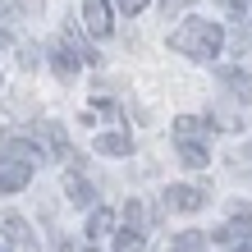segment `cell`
Returning <instances> with one entry per match:
<instances>
[{
  "label": "cell",
  "instance_id": "1",
  "mask_svg": "<svg viewBox=\"0 0 252 252\" xmlns=\"http://www.w3.org/2000/svg\"><path fill=\"white\" fill-rule=\"evenodd\" d=\"M170 46L179 55H188V60H216L220 46H225V28L211 19H184L170 32Z\"/></svg>",
  "mask_w": 252,
  "mask_h": 252
},
{
  "label": "cell",
  "instance_id": "2",
  "mask_svg": "<svg viewBox=\"0 0 252 252\" xmlns=\"http://www.w3.org/2000/svg\"><path fill=\"white\" fill-rule=\"evenodd\" d=\"M216 243L220 248H243V252H252V211H248L243 202L234 206V216L216 229Z\"/></svg>",
  "mask_w": 252,
  "mask_h": 252
},
{
  "label": "cell",
  "instance_id": "3",
  "mask_svg": "<svg viewBox=\"0 0 252 252\" xmlns=\"http://www.w3.org/2000/svg\"><path fill=\"white\" fill-rule=\"evenodd\" d=\"M202 206H206V188H192V184H170L165 188V211L192 216V211H202Z\"/></svg>",
  "mask_w": 252,
  "mask_h": 252
},
{
  "label": "cell",
  "instance_id": "4",
  "mask_svg": "<svg viewBox=\"0 0 252 252\" xmlns=\"http://www.w3.org/2000/svg\"><path fill=\"white\" fill-rule=\"evenodd\" d=\"M28 179H32V165L9 152H0V192H23Z\"/></svg>",
  "mask_w": 252,
  "mask_h": 252
},
{
  "label": "cell",
  "instance_id": "5",
  "mask_svg": "<svg viewBox=\"0 0 252 252\" xmlns=\"http://www.w3.org/2000/svg\"><path fill=\"white\" fill-rule=\"evenodd\" d=\"M83 23L92 37H110L115 32V14H110V0H83Z\"/></svg>",
  "mask_w": 252,
  "mask_h": 252
},
{
  "label": "cell",
  "instance_id": "6",
  "mask_svg": "<svg viewBox=\"0 0 252 252\" xmlns=\"http://www.w3.org/2000/svg\"><path fill=\"white\" fill-rule=\"evenodd\" d=\"M206 138H211V124L197 120V115H179L174 120V142L179 147H206Z\"/></svg>",
  "mask_w": 252,
  "mask_h": 252
},
{
  "label": "cell",
  "instance_id": "7",
  "mask_svg": "<svg viewBox=\"0 0 252 252\" xmlns=\"http://www.w3.org/2000/svg\"><path fill=\"white\" fill-rule=\"evenodd\" d=\"M64 192H69V202H73V206H92V202H96V188L87 184L78 170H69V179H64Z\"/></svg>",
  "mask_w": 252,
  "mask_h": 252
},
{
  "label": "cell",
  "instance_id": "8",
  "mask_svg": "<svg viewBox=\"0 0 252 252\" xmlns=\"http://www.w3.org/2000/svg\"><path fill=\"white\" fill-rule=\"evenodd\" d=\"M220 83H225V87H229V96H239L243 106L252 101V78H248L243 69H220Z\"/></svg>",
  "mask_w": 252,
  "mask_h": 252
},
{
  "label": "cell",
  "instance_id": "9",
  "mask_svg": "<svg viewBox=\"0 0 252 252\" xmlns=\"http://www.w3.org/2000/svg\"><path fill=\"white\" fill-rule=\"evenodd\" d=\"M51 69L60 73V78H69V73L78 69V55H73L69 41H55V46H51Z\"/></svg>",
  "mask_w": 252,
  "mask_h": 252
},
{
  "label": "cell",
  "instance_id": "10",
  "mask_svg": "<svg viewBox=\"0 0 252 252\" xmlns=\"http://www.w3.org/2000/svg\"><path fill=\"white\" fill-rule=\"evenodd\" d=\"M115 229V211H110V206H96V211L92 216H87V239H106V234Z\"/></svg>",
  "mask_w": 252,
  "mask_h": 252
},
{
  "label": "cell",
  "instance_id": "11",
  "mask_svg": "<svg viewBox=\"0 0 252 252\" xmlns=\"http://www.w3.org/2000/svg\"><path fill=\"white\" fill-rule=\"evenodd\" d=\"M165 252H206V234L202 229H184V234H174V239H170Z\"/></svg>",
  "mask_w": 252,
  "mask_h": 252
},
{
  "label": "cell",
  "instance_id": "12",
  "mask_svg": "<svg viewBox=\"0 0 252 252\" xmlns=\"http://www.w3.org/2000/svg\"><path fill=\"white\" fill-rule=\"evenodd\" d=\"M96 152L101 156H128L133 142H128V133H101V138H96Z\"/></svg>",
  "mask_w": 252,
  "mask_h": 252
},
{
  "label": "cell",
  "instance_id": "13",
  "mask_svg": "<svg viewBox=\"0 0 252 252\" xmlns=\"http://www.w3.org/2000/svg\"><path fill=\"white\" fill-rule=\"evenodd\" d=\"M179 160H184L188 170H206L211 156H206V147H179Z\"/></svg>",
  "mask_w": 252,
  "mask_h": 252
},
{
  "label": "cell",
  "instance_id": "14",
  "mask_svg": "<svg viewBox=\"0 0 252 252\" xmlns=\"http://www.w3.org/2000/svg\"><path fill=\"white\" fill-rule=\"evenodd\" d=\"M124 220H128V229H133V234H147V229H142V220H147V216H142V202H138V197H128V202H124Z\"/></svg>",
  "mask_w": 252,
  "mask_h": 252
},
{
  "label": "cell",
  "instance_id": "15",
  "mask_svg": "<svg viewBox=\"0 0 252 252\" xmlns=\"http://www.w3.org/2000/svg\"><path fill=\"white\" fill-rule=\"evenodd\" d=\"M115 252H142V234H133V229H124L120 239H115Z\"/></svg>",
  "mask_w": 252,
  "mask_h": 252
},
{
  "label": "cell",
  "instance_id": "16",
  "mask_svg": "<svg viewBox=\"0 0 252 252\" xmlns=\"http://www.w3.org/2000/svg\"><path fill=\"white\" fill-rule=\"evenodd\" d=\"M96 115H101V120H115L120 110H115V101H92V106H87V124H92Z\"/></svg>",
  "mask_w": 252,
  "mask_h": 252
},
{
  "label": "cell",
  "instance_id": "17",
  "mask_svg": "<svg viewBox=\"0 0 252 252\" xmlns=\"http://www.w3.org/2000/svg\"><path fill=\"white\" fill-rule=\"evenodd\" d=\"M5 229H9V239H28V225L19 216H5Z\"/></svg>",
  "mask_w": 252,
  "mask_h": 252
},
{
  "label": "cell",
  "instance_id": "18",
  "mask_svg": "<svg viewBox=\"0 0 252 252\" xmlns=\"http://www.w3.org/2000/svg\"><path fill=\"white\" fill-rule=\"evenodd\" d=\"M120 9H124V14H142L147 0H120Z\"/></svg>",
  "mask_w": 252,
  "mask_h": 252
},
{
  "label": "cell",
  "instance_id": "19",
  "mask_svg": "<svg viewBox=\"0 0 252 252\" xmlns=\"http://www.w3.org/2000/svg\"><path fill=\"white\" fill-rule=\"evenodd\" d=\"M188 5H197V0H165V9H188Z\"/></svg>",
  "mask_w": 252,
  "mask_h": 252
},
{
  "label": "cell",
  "instance_id": "20",
  "mask_svg": "<svg viewBox=\"0 0 252 252\" xmlns=\"http://www.w3.org/2000/svg\"><path fill=\"white\" fill-rule=\"evenodd\" d=\"M0 252H5V248H0Z\"/></svg>",
  "mask_w": 252,
  "mask_h": 252
}]
</instances>
